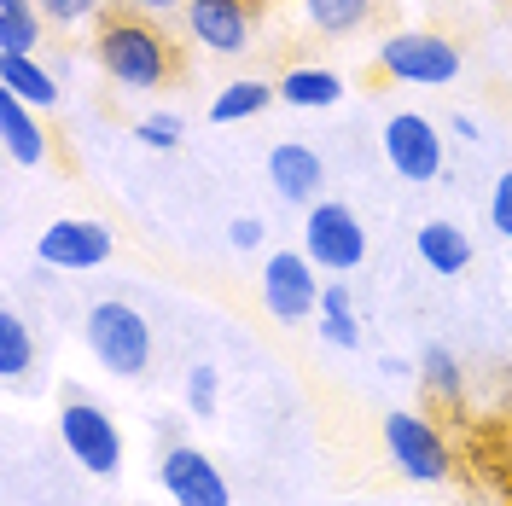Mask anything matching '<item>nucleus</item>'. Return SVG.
<instances>
[{
	"mask_svg": "<svg viewBox=\"0 0 512 506\" xmlns=\"http://www.w3.org/2000/svg\"><path fill=\"white\" fill-rule=\"evenodd\" d=\"M94 64L123 88V94H158L163 82L175 76V53L146 18H105L94 35Z\"/></svg>",
	"mask_w": 512,
	"mask_h": 506,
	"instance_id": "1",
	"label": "nucleus"
},
{
	"mask_svg": "<svg viewBox=\"0 0 512 506\" xmlns=\"http://www.w3.org/2000/svg\"><path fill=\"white\" fill-rule=\"evenodd\" d=\"M82 338H88V355L111 379H140L152 367V326L134 303H117V297L94 303L88 320H82Z\"/></svg>",
	"mask_w": 512,
	"mask_h": 506,
	"instance_id": "2",
	"label": "nucleus"
},
{
	"mask_svg": "<svg viewBox=\"0 0 512 506\" xmlns=\"http://www.w3.org/2000/svg\"><path fill=\"white\" fill-rule=\"evenodd\" d=\"M373 64L396 88H448L460 76V47L437 30H390L373 47Z\"/></svg>",
	"mask_w": 512,
	"mask_h": 506,
	"instance_id": "3",
	"label": "nucleus"
},
{
	"mask_svg": "<svg viewBox=\"0 0 512 506\" xmlns=\"http://www.w3.org/2000/svg\"><path fill=\"white\" fill-rule=\"evenodd\" d=\"M59 443H64V454H70L76 466H88L94 477H117L123 472V431H117V419L99 408L94 396H82V390L64 396Z\"/></svg>",
	"mask_w": 512,
	"mask_h": 506,
	"instance_id": "4",
	"label": "nucleus"
},
{
	"mask_svg": "<svg viewBox=\"0 0 512 506\" xmlns=\"http://www.w3.org/2000/svg\"><path fill=\"white\" fill-rule=\"evenodd\" d=\"M303 256L315 268H326V274H355L367 262V227H361V216L350 204H338V198L309 204V216H303Z\"/></svg>",
	"mask_w": 512,
	"mask_h": 506,
	"instance_id": "5",
	"label": "nucleus"
},
{
	"mask_svg": "<svg viewBox=\"0 0 512 506\" xmlns=\"http://www.w3.org/2000/svg\"><path fill=\"white\" fill-rule=\"evenodd\" d=\"M384 454L408 483H443L454 472V454H448L443 431L425 413H408V408L384 413Z\"/></svg>",
	"mask_w": 512,
	"mask_h": 506,
	"instance_id": "6",
	"label": "nucleus"
},
{
	"mask_svg": "<svg viewBox=\"0 0 512 506\" xmlns=\"http://www.w3.org/2000/svg\"><path fill=\"white\" fill-rule=\"evenodd\" d=\"M158 489L175 506H233V489H227L222 466L204 448H192L187 437L158 448Z\"/></svg>",
	"mask_w": 512,
	"mask_h": 506,
	"instance_id": "7",
	"label": "nucleus"
},
{
	"mask_svg": "<svg viewBox=\"0 0 512 506\" xmlns=\"http://www.w3.org/2000/svg\"><path fill=\"white\" fill-rule=\"evenodd\" d=\"M35 262H47V268H59V274L105 268V262H111V227L94 222V216H59V222L41 227Z\"/></svg>",
	"mask_w": 512,
	"mask_h": 506,
	"instance_id": "8",
	"label": "nucleus"
},
{
	"mask_svg": "<svg viewBox=\"0 0 512 506\" xmlns=\"http://www.w3.org/2000/svg\"><path fill=\"white\" fill-rule=\"evenodd\" d=\"M320 291H326V285H320V268L303 251L268 256V268H262V303H268V315L280 320V326H297V320L315 315Z\"/></svg>",
	"mask_w": 512,
	"mask_h": 506,
	"instance_id": "9",
	"label": "nucleus"
},
{
	"mask_svg": "<svg viewBox=\"0 0 512 506\" xmlns=\"http://www.w3.org/2000/svg\"><path fill=\"white\" fill-rule=\"evenodd\" d=\"M384 163H390L408 187L437 181V175H443V134H437V123L419 117V111H396V117L384 123Z\"/></svg>",
	"mask_w": 512,
	"mask_h": 506,
	"instance_id": "10",
	"label": "nucleus"
},
{
	"mask_svg": "<svg viewBox=\"0 0 512 506\" xmlns=\"http://www.w3.org/2000/svg\"><path fill=\"white\" fill-rule=\"evenodd\" d=\"M187 35L204 53H251L256 41V0H187Z\"/></svg>",
	"mask_w": 512,
	"mask_h": 506,
	"instance_id": "11",
	"label": "nucleus"
},
{
	"mask_svg": "<svg viewBox=\"0 0 512 506\" xmlns=\"http://www.w3.org/2000/svg\"><path fill=\"white\" fill-rule=\"evenodd\" d=\"M268 181L274 192L286 198V204H320V187H326V163L309 140H280L274 152H268Z\"/></svg>",
	"mask_w": 512,
	"mask_h": 506,
	"instance_id": "12",
	"label": "nucleus"
},
{
	"mask_svg": "<svg viewBox=\"0 0 512 506\" xmlns=\"http://www.w3.org/2000/svg\"><path fill=\"white\" fill-rule=\"evenodd\" d=\"M274 88H280V105H291V111H332L338 99L350 94L332 64H297V70H286Z\"/></svg>",
	"mask_w": 512,
	"mask_h": 506,
	"instance_id": "13",
	"label": "nucleus"
},
{
	"mask_svg": "<svg viewBox=\"0 0 512 506\" xmlns=\"http://www.w3.org/2000/svg\"><path fill=\"white\" fill-rule=\"evenodd\" d=\"M0 94L24 99L35 111H53L59 105V76L35 59V53H0Z\"/></svg>",
	"mask_w": 512,
	"mask_h": 506,
	"instance_id": "14",
	"label": "nucleus"
},
{
	"mask_svg": "<svg viewBox=\"0 0 512 506\" xmlns=\"http://www.w3.org/2000/svg\"><path fill=\"white\" fill-rule=\"evenodd\" d=\"M414 251H419V262H425L431 274H443V280H454V274L472 268V239H466V227H454V222H425L414 233Z\"/></svg>",
	"mask_w": 512,
	"mask_h": 506,
	"instance_id": "15",
	"label": "nucleus"
},
{
	"mask_svg": "<svg viewBox=\"0 0 512 506\" xmlns=\"http://www.w3.org/2000/svg\"><path fill=\"white\" fill-rule=\"evenodd\" d=\"M0 128H6V152H12V163H30V169H35V163H47L53 140H47L41 117H35V105L0 94Z\"/></svg>",
	"mask_w": 512,
	"mask_h": 506,
	"instance_id": "16",
	"label": "nucleus"
},
{
	"mask_svg": "<svg viewBox=\"0 0 512 506\" xmlns=\"http://www.w3.org/2000/svg\"><path fill=\"white\" fill-rule=\"evenodd\" d=\"M274 99H280V88H274V82L239 76V82H227L222 94L210 99V123H245V117H256V111H268Z\"/></svg>",
	"mask_w": 512,
	"mask_h": 506,
	"instance_id": "17",
	"label": "nucleus"
},
{
	"mask_svg": "<svg viewBox=\"0 0 512 506\" xmlns=\"http://www.w3.org/2000/svg\"><path fill=\"white\" fill-rule=\"evenodd\" d=\"M373 6L379 0H303V18L315 24L320 35H361L367 24H373Z\"/></svg>",
	"mask_w": 512,
	"mask_h": 506,
	"instance_id": "18",
	"label": "nucleus"
},
{
	"mask_svg": "<svg viewBox=\"0 0 512 506\" xmlns=\"http://www.w3.org/2000/svg\"><path fill=\"white\" fill-rule=\"evenodd\" d=\"M41 6L35 0H0V53H35L41 47Z\"/></svg>",
	"mask_w": 512,
	"mask_h": 506,
	"instance_id": "19",
	"label": "nucleus"
},
{
	"mask_svg": "<svg viewBox=\"0 0 512 506\" xmlns=\"http://www.w3.org/2000/svg\"><path fill=\"white\" fill-rule=\"evenodd\" d=\"M419 379H425V390H431L437 402H454V408H460L466 373H460V355H454L448 344H431L425 355H419Z\"/></svg>",
	"mask_w": 512,
	"mask_h": 506,
	"instance_id": "20",
	"label": "nucleus"
},
{
	"mask_svg": "<svg viewBox=\"0 0 512 506\" xmlns=\"http://www.w3.org/2000/svg\"><path fill=\"white\" fill-rule=\"evenodd\" d=\"M30 367H35V338H30V326H24V315L6 309L0 315V379L18 384Z\"/></svg>",
	"mask_w": 512,
	"mask_h": 506,
	"instance_id": "21",
	"label": "nucleus"
},
{
	"mask_svg": "<svg viewBox=\"0 0 512 506\" xmlns=\"http://www.w3.org/2000/svg\"><path fill=\"white\" fill-rule=\"evenodd\" d=\"M35 6H41V18H47L53 30H82V24L105 18L111 0H35Z\"/></svg>",
	"mask_w": 512,
	"mask_h": 506,
	"instance_id": "22",
	"label": "nucleus"
},
{
	"mask_svg": "<svg viewBox=\"0 0 512 506\" xmlns=\"http://www.w3.org/2000/svg\"><path fill=\"white\" fill-rule=\"evenodd\" d=\"M134 140L152 146V152H169V146H181V117L175 111H152V117L134 123Z\"/></svg>",
	"mask_w": 512,
	"mask_h": 506,
	"instance_id": "23",
	"label": "nucleus"
},
{
	"mask_svg": "<svg viewBox=\"0 0 512 506\" xmlns=\"http://www.w3.org/2000/svg\"><path fill=\"white\" fill-rule=\"evenodd\" d=\"M216 390H222L216 367H192V373H187V413L210 419V413H216Z\"/></svg>",
	"mask_w": 512,
	"mask_h": 506,
	"instance_id": "24",
	"label": "nucleus"
},
{
	"mask_svg": "<svg viewBox=\"0 0 512 506\" xmlns=\"http://www.w3.org/2000/svg\"><path fill=\"white\" fill-rule=\"evenodd\" d=\"M489 227H495L501 239H512V169L495 181V192H489Z\"/></svg>",
	"mask_w": 512,
	"mask_h": 506,
	"instance_id": "25",
	"label": "nucleus"
},
{
	"mask_svg": "<svg viewBox=\"0 0 512 506\" xmlns=\"http://www.w3.org/2000/svg\"><path fill=\"white\" fill-rule=\"evenodd\" d=\"M320 338L332 349H355L361 344V320L355 315H320Z\"/></svg>",
	"mask_w": 512,
	"mask_h": 506,
	"instance_id": "26",
	"label": "nucleus"
},
{
	"mask_svg": "<svg viewBox=\"0 0 512 506\" xmlns=\"http://www.w3.org/2000/svg\"><path fill=\"white\" fill-rule=\"evenodd\" d=\"M262 233H268V227L256 222V216H239V222L227 227V239H233V251H256V245H262Z\"/></svg>",
	"mask_w": 512,
	"mask_h": 506,
	"instance_id": "27",
	"label": "nucleus"
},
{
	"mask_svg": "<svg viewBox=\"0 0 512 506\" xmlns=\"http://www.w3.org/2000/svg\"><path fill=\"white\" fill-rule=\"evenodd\" d=\"M320 315H355V297L344 280H332L326 291H320Z\"/></svg>",
	"mask_w": 512,
	"mask_h": 506,
	"instance_id": "28",
	"label": "nucleus"
},
{
	"mask_svg": "<svg viewBox=\"0 0 512 506\" xmlns=\"http://www.w3.org/2000/svg\"><path fill=\"white\" fill-rule=\"evenodd\" d=\"M379 373H384V379H414V367H408L402 355H384V361H379Z\"/></svg>",
	"mask_w": 512,
	"mask_h": 506,
	"instance_id": "29",
	"label": "nucleus"
},
{
	"mask_svg": "<svg viewBox=\"0 0 512 506\" xmlns=\"http://www.w3.org/2000/svg\"><path fill=\"white\" fill-rule=\"evenodd\" d=\"M448 128H454V140H478V123H472V117H460V111H454V123H448Z\"/></svg>",
	"mask_w": 512,
	"mask_h": 506,
	"instance_id": "30",
	"label": "nucleus"
},
{
	"mask_svg": "<svg viewBox=\"0 0 512 506\" xmlns=\"http://www.w3.org/2000/svg\"><path fill=\"white\" fill-rule=\"evenodd\" d=\"M163 443H181V419H158V448Z\"/></svg>",
	"mask_w": 512,
	"mask_h": 506,
	"instance_id": "31",
	"label": "nucleus"
},
{
	"mask_svg": "<svg viewBox=\"0 0 512 506\" xmlns=\"http://www.w3.org/2000/svg\"><path fill=\"white\" fill-rule=\"evenodd\" d=\"M128 6H134V12H175L181 0H128Z\"/></svg>",
	"mask_w": 512,
	"mask_h": 506,
	"instance_id": "32",
	"label": "nucleus"
}]
</instances>
